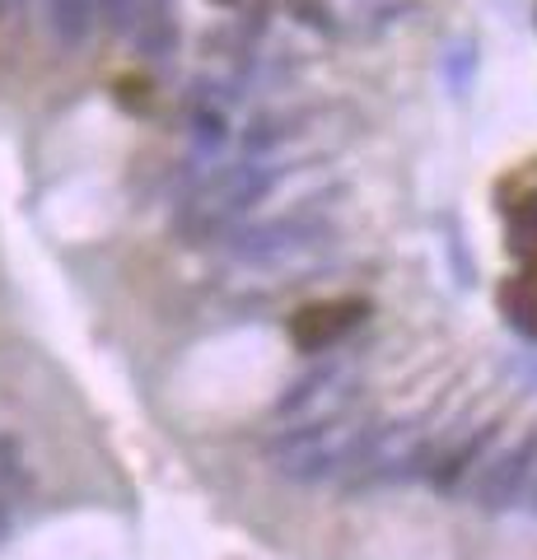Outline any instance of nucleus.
Instances as JSON below:
<instances>
[{"label":"nucleus","instance_id":"f257e3e1","mask_svg":"<svg viewBox=\"0 0 537 560\" xmlns=\"http://www.w3.org/2000/svg\"><path fill=\"white\" fill-rule=\"evenodd\" d=\"M276 178H281V168H276L271 160H248L244 164H230L211 173L192 197H187V206L178 210V234L183 238H211V234H224L234 220H244L248 210L267 197V191L276 187Z\"/></svg>","mask_w":537,"mask_h":560},{"label":"nucleus","instance_id":"f03ea898","mask_svg":"<svg viewBox=\"0 0 537 560\" xmlns=\"http://www.w3.org/2000/svg\"><path fill=\"white\" fill-rule=\"evenodd\" d=\"M332 238V230L318 220V215H285V220H271V224H253L234 238V257L238 261H253V267H271V261H285V257H300V253H314Z\"/></svg>","mask_w":537,"mask_h":560},{"label":"nucleus","instance_id":"7ed1b4c3","mask_svg":"<svg viewBox=\"0 0 537 560\" xmlns=\"http://www.w3.org/2000/svg\"><path fill=\"white\" fill-rule=\"evenodd\" d=\"M365 318V300H323L308 304L290 318V341L304 350V355H323L337 341H346Z\"/></svg>","mask_w":537,"mask_h":560},{"label":"nucleus","instance_id":"20e7f679","mask_svg":"<svg viewBox=\"0 0 537 560\" xmlns=\"http://www.w3.org/2000/svg\"><path fill=\"white\" fill-rule=\"evenodd\" d=\"M533 477H537V430H528L510 453H500V458L487 467L481 490H477L481 510H491V514L514 510V504L524 500V490L533 486Z\"/></svg>","mask_w":537,"mask_h":560},{"label":"nucleus","instance_id":"39448f33","mask_svg":"<svg viewBox=\"0 0 537 560\" xmlns=\"http://www.w3.org/2000/svg\"><path fill=\"white\" fill-rule=\"evenodd\" d=\"M47 5V28L61 47H84L94 38V24H98V5L94 0H43Z\"/></svg>","mask_w":537,"mask_h":560},{"label":"nucleus","instance_id":"423d86ee","mask_svg":"<svg viewBox=\"0 0 537 560\" xmlns=\"http://www.w3.org/2000/svg\"><path fill=\"white\" fill-rule=\"evenodd\" d=\"M500 308H505V318L524 331V337L537 341V261H528V267L500 290Z\"/></svg>","mask_w":537,"mask_h":560},{"label":"nucleus","instance_id":"0eeeda50","mask_svg":"<svg viewBox=\"0 0 537 560\" xmlns=\"http://www.w3.org/2000/svg\"><path fill=\"white\" fill-rule=\"evenodd\" d=\"M510 248L524 261H537V191H528V197L510 210Z\"/></svg>","mask_w":537,"mask_h":560},{"label":"nucleus","instance_id":"6e6552de","mask_svg":"<svg viewBox=\"0 0 537 560\" xmlns=\"http://www.w3.org/2000/svg\"><path fill=\"white\" fill-rule=\"evenodd\" d=\"M192 131H197V145H201V150H220V145H224V113L211 108V98H201V103H197Z\"/></svg>","mask_w":537,"mask_h":560},{"label":"nucleus","instance_id":"1a4fd4ad","mask_svg":"<svg viewBox=\"0 0 537 560\" xmlns=\"http://www.w3.org/2000/svg\"><path fill=\"white\" fill-rule=\"evenodd\" d=\"M103 24H108L113 33H131L136 28V14H141V0H94Z\"/></svg>","mask_w":537,"mask_h":560},{"label":"nucleus","instance_id":"9d476101","mask_svg":"<svg viewBox=\"0 0 537 560\" xmlns=\"http://www.w3.org/2000/svg\"><path fill=\"white\" fill-rule=\"evenodd\" d=\"M14 467H20V440H10V434H0V481H5Z\"/></svg>","mask_w":537,"mask_h":560},{"label":"nucleus","instance_id":"9b49d317","mask_svg":"<svg viewBox=\"0 0 537 560\" xmlns=\"http://www.w3.org/2000/svg\"><path fill=\"white\" fill-rule=\"evenodd\" d=\"M10 5H14V0H0V10H10Z\"/></svg>","mask_w":537,"mask_h":560},{"label":"nucleus","instance_id":"f8f14e48","mask_svg":"<svg viewBox=\"0 0 537 560\" xmlns=\"http://www.w3.org/2000/svg\"><path fill=\"white\" fill-rule=\"evenodd\" d=\"M224 5H234V0H224Z\"/></svg>","mask_w":537,"mask_h":560},{"label":"nucleus","instance_id":"ddd939ff","mask_svg":"<svg viewBox=\"0 0 537 560\" xmlns=\"http://www.w3.org/2000/svg\"><path fill=\"white\" fill-rule=\"evenodd\" d=\"M533 500H537V490H533Z\"/></svg>","mask_w":537,"mask_h":560}]
</instances>
